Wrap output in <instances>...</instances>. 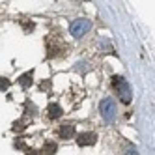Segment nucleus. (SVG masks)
I'll use <instances>...</instances> for the list:
<instances>
[{"label":"nucleus","mask_w":155,"mask_h":155,"mask_svg":"<svg viewBox=\"0 0 155 155\" xmlns=\"http://www.w3.org/2000/svg\"><path fill=\"white\" fill-rule=\"evenodd\" d=\"M8 88H9V81L8 79H4V77H0V90H8Z\"/></svg>","instance_id":"nucleus-10"},{"label":"nucleus","mask_w":155,"mask_h":155,"mask_svg":"<svg viewBox=\"0 0 155 155\" xmlns=\"http://www.w3.org/2000/svg\"><path fill=\"white\" fill-rule=\"evenodd\" d=\"M58 150L56 142H45V146H43V155H54Z\"/></svg>","instance_id":"nucleus-8"},{"label":"nucleus","mask_w":155,"mask_h":155,"mask_svg":"<svg viewBox=\"0 0 155 155\" xmlns=\"http://www.w3.org/2000/svg\"><path fill=\"white\" fill-rule=\"evenodd\" d=\"M26 155H38L36 150H26Z\"/></svg>","instance_id":"nucleus-13"},{"label":"nucleus","mask_w":155,"mask_h":155,"mask_svg":"<svg viewBox=\"0 0 155 155\" xmlns=\"http://www.w3.org/2000/svg\"><path fill=\"white\" fill-rule=\"evenodd\" d=\"M112 88L116 90V94H118V97H120V101H121V103H131L133 92H131L129 82L124 79V77L114 75V77H112Z\"/></svg>","instance_id":"nucleus-1"},{"label":"nucleus","mask_w":155,"mask_h":155,"mask_svg":"<svg viewBox=\"0 0 155 155\" xmlns=\"http://www.w3.org/2000/svg\"><path fill=\"white\" fill-rule=\"evenodd\" d=\"M32 79H34V73H32V71H26L25 75L19 77V84L23 86V88H28V86H32V82H34Z\"/></svg>","instance_id":"nucleus-7"},{"label":"nucleus","mask_w":155,"mask_h":155,"mask_svg":"<svg viewBox=\"0 0 155 155\" xmlns=\"http://www.w3.org/2000/svg\"><path fill=\"white\" fill-rule=\"evenodd\" d=\"M99 112H101V118L107 121V124H112L118 116V107L110 97H105L101 103H99Z\"/></svg>","instance_id":"nucleus-2"},{"label":"nucleus","mask_w":155,"mask_h":155,"mask_svg":"<svg viewBox=\"0 0 155 155\" xmlns=\"http://www.w3.org/2000/svg\"><path fill=\"white\" fill-rule=\"evenodd\" d=\"M127 155H138V151L133 150V148H129V150H127Z\"/></svg>","instance_id":"nucleus-12"},{"label":"nucleus","mask_w":155,"mask_h":155,"mask_svg":"<svg viewBox=\"0 0 155 155\" xmlns=\"http://www.w3.org/2000/svg\"><path fill=\"white\" fill-rule=\"evenodd\" d=\"M13 133H21V131H25L26 129V125H25V121L23 120H19V121H13Z\"/></svg>","instance_id":"nucleus-9"},{"label":"nucleus","mask_w":155,"mask_h":155,"mask_svg":"<svg viewBox=\"0 0 155 155\" xmlns=\"http://www.w3.org/2000/svg\"><path fill=\"white\" fill-rule=\"evenodd\" d=\"M13 146H15V148H19V150H23V148H25V140H23V138H19V140L13 144Z\"/></svg>","instance_id":"nucleus-11"},{"label":"nucleus","mask_w":155,"mask_h":155,"mask_svg":"<svg viewBox=\"0 0 155 155\" xmlns=\"http://www.w3.org/2000/svg\"><path fill=\"white\" fill-rule=\"evenodd\" d=\"M95 142H97V135H95V133H90V131H84V133H81V135L77 137V144H79L81 148L94 146Z\"/></svg>","instance_id":"nucleus-4"},{"label":"nucleus","mask_w":155,"mask_h":155,"mask_svg":"<svg viewBox=\"0 0 155 155\" xmlns=\"http://www.w3.org/2000/svg\"><path fill=\"white\" fill-rule=\"evenodd\" d=\"M58 135H60V138H62V140H69V138H73V137H75V125L71 124V121H68V124L60 125Z\"/></svg>","instance_id":"nucleus-5"},{"label":"nucleus","mask_w":155,"mask_h":155,"mask_svg":"<svg viewBox=\"0 0 155 155\" xmlns=\"http://www.w3.org/2000/svg\"><path fill=\"white\" fill-rule=\"evenodd\" d=\"M90 28H92V21H88V19H75L73 23L69 25V34L75 39H81V38H84L88 32H90Z\"/></svg>","instance_id":"nucleus-3"},{"label":"nucleus","mask_w":155,"mask_h":155,"mask_svg":"<svg viewBox=\"0 0 155 155\" xmlns=\"http://www.w3.org/2000/svg\"><path fill=\"white\" fill-rule=\"evenodd\" d=\"M60 116H62V107L58 103H51L47 107V118L49 120H58Z\"/></svg>","instance_id":"nucleus-6"}]
</instances>
